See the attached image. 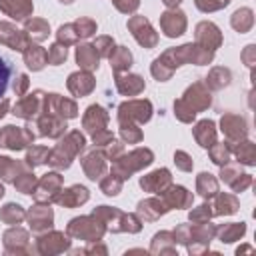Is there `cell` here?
<instances>
[{"label": "cell", "mask_w": 256, "mask_h": 256, "mask_svg": "<svg viewBox=\"0 0 256 256\" xmlns=\"http://www.w3.org/2000/svg\"><path fill=\"white\" fill-rule=\"evenodd\" d=\"M8 76H10V66H8L6 60L0 58V96H2L4 90H6V80H8Z\"/></svg>", "instance_id": "cell-1"}]
</instances>
